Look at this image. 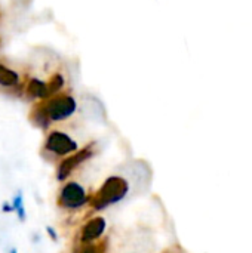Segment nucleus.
I'll list each match as a JSON object with an SVG mask.
<instances>
[{"label": "nucleus", "instance_id": "1", "mask_svg": "<svg viewBox=\"0 0 252 253\" xmlns=\"http://www.w3.org/2000/svg\"><path fill=\"white\" fill-rule=\"evenodd\" d=\"M129 194V182L119 175H113L104 181L101 188L91 197V206L95 211H102L111 205H117Z\"/></svg>", "mask_w": 252, "mask_h": 253}, {"label": "nucleus", "instance_id": "2", "mask_svg": "<svg viewBox=\"0 0 252 253\" xmlns=\"http://www.w3.org/2000/svg\"><path fill=\"white\" fill-rule=\"evenodd\" d=\"M89 202L91 197L88 196L86 190L77 182H67L61 188L58 196V205L62 209H68V211H77Z\"/></svg>", "mask_w": 252, "mask_h": 253}, {"label": "nucleus", "instance_id": "3", "mask_svg": "<svg viewBox=\"0 0 252 253\" xmlns=\"http://www.w3.org/2000/svg\"><path fill=\"white\" fill-rule=\"evenodd\" d=\"M50 122H59L68 119L76 111V101L70 95H61L49 99L45 105H40Z\"/></svg>", "mask_w": 252, "mask_h": 253}, {"label": "nucleus", "instance_id": "4", "mask_svg": "<svg viewBox=\"0 0 252 253\" xmlns=\"http://www.w3.org/2000/svg\"><path fill=\"white\" fill-rule=\"evenodd\" d=\"M45 148L55 156H67L77 151V142L73 138H70L67 133L55 130L49 133Z\"/></svg>", "mask_w": 252, "mask_h": 253}, {"label": "nucleus", "instance_id": "5", "mask_svg": "<svg viewBox=\"0 0 252 253\" xmlns=\"http://www.w3.org/2000/svg\"><path fill=\"white\" fill-rule=\"evenodd\" d=\"M92 154H94L92 145H88V147H85L83 150L76 151L73 156H68L65 160H62L61 165L58 166V172H56L58 181H65V179L71 175V172H73L79 165H82L83 162H86L88 159H91Z\"/></svg>", "mask_w": 252, "mask_h": 253}, {"label": "nucleus", "instance_id": "6", "mask_svg": "<svg viewBox=\"0 0 252 253\" xmlns=\"http://www.w3.org/2000/svg\"><path fill=\"white\" fill-rule=\"evenodd\" d=\"M107 222L101 216H95L89 219L80 230V243H95L105 233Z\"/></svg>", "mask_w": 252, "mask_h": 253}, {"label": "nucleus", "instance_id": "7", "mask_svg": "<svg viewBox=\"0 0 252 253\" xmlns=\"http://www.w3.org/2000/svg\"><path fill=\"white\" fill-rule=\"evenodd\" d=\"M27 93L30 96L46 98V96H49V93H48V83H43L42 80H37V79H31L28 86H27Z\"/></svg>", "mask_w": 252, "mask_h": 253}, {"label": "nucleus", "instance_id": "8", "mask_svg": "<svg viewBox=\"0 0 252 253\" xmlns=\"http://www.w3.org/2000/svg\"><path fill=\"white\" fill-rule=\"evenodd\" d=\"M18 80H19V76L13 70L0 65V84L1 86H15Z\"/></svg>", "mask_w": 252, "mask_h": 253}, {"label": "nucleus", "instance_id": "9", "mask_svg": "<svg viewBox=\"0 0 252 253\" xmlns=\"http://www.w3.org/2000/svg\"><path fill=\"white\" fill-rule=\"evenodd\" d=\"M73 253H105V243H82Z\"/></svg>", "mask_w": 252, "mask_h": 253}, {"label": "nucleus", "instance_id": "10", "mask_svg": "<svg viewBox=\"0 0 252 253\" xmlns=\"http://www.w3.org/2000/svg\"><path fill=\"white\" fill-rule=\"evenodd\" d=\"M30 117H31V120H33L37 126H40V127H43V129H46V127L49 126V123H50L49 117H48V116H46V113L42 110V107L36 108Z\"/></svg>", "mask_w": 252, "mask_h": 253}, {"label": "nucleus", "instance_id": "11", "mask_svg": "<svg viewBox=\"0 0 252 253\" xmlns=\"http://www.w3.org/2000/svg\"><path fill=\"white\" fill-rule=\"evenodd\" d=\"M62 86H64V79H62V76H61V74H55V76L50 79V82L48 83V93H49V96L53 95V93H56Z\"/></svg>", "mask_w": 252, "mask_h": 253}, {"label": "nucleus", "instance_id": "12", "mask_svg": "<svg viewBox=\"0 0 252 253\" xmlns=\"http://www.w3.org/2000/svg\"><path fill=\"white\" fill-rule=\"evenodd\" d=\"M12 206H13V211L16 212V215H18V218L21 219V221H25V209H24V200H22V196H21V193L13 199V203H12Z\"/></svg>", "mask_w": 252, "mask_h": 253}, {"label": "nucleus", "instance_id": "13", "mask_svg": "<svg viewBox=\"0 0 252 253\" xmlns=\"http://www.w3.org/2000/svg\"><path fill=\"white\" fill-rule=\"evenodd\" d=\"M46 231H48V234L50 236V239H52V240H56V234H55V231H53V228H50V227H48V228H46Z\"/></svg>", "mask_w": 252, "mask_h": 253}, {"label": "nucleus", "instance_id": "14", "mask_svg": "<svg viewBox=\"0 0 252 253\" xmlns=\"http://www.w3.org/2000/svg\"><path fill=\"white\" fill-rule=\"evenodd\" d=\"M12 211H13V206H10V205H7V203L3 205V212H12Z\"/></svg>", "mask_w": 252, "mask_h": 253}, {"label": "nucleus", "instance_id": "15", "mask_svg": "<svg viewBox=\"0 0 252 253\" xmlns=\"http://www.w3.org/2000/svg\"><path fill=\"white\" fill-rule=\"evenodd\" d=\"M10 253H16V251H15V249H12V251H10Z\"/></svg>", "mask_w": 252, "mask_h": 253}]
</instances>
